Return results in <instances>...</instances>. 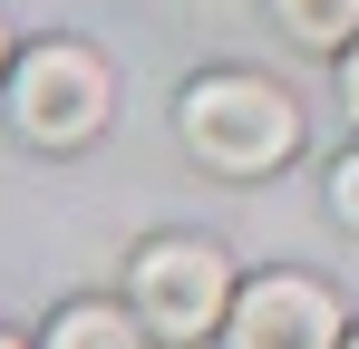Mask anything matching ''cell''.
I'll return each instance as SVG.
<instances>
[{
    "mask_svg": "<svg viewBox=\"0 0 359 349\" xmlns=\"http://www.w3.org/2000/svg\"><path fill=\"white\" fill-rule=\"evenodd\" d=\"M0 68H10V20H0Z\"/></svg>",
    "mask_w": 359,
    "mask_h": 349,
    "instance_id": "obj_9",
    "label": "cell"
},
{
    "mask_svg": "<svg viewBox=\"0 0 359 349\" xmlns=\"http://www.w3.org/2000/svg\"><path fill=\"white\" fill-rule=\"evenodd\" d=\"M175 126L194 146V165H214V174H272V165H292V146H301V107L272 78H252V68L194 78L175 97Z\"/></svg>",
    "mask_w": 359,
    "mask_h": 349,
    "instance_id": "obj_1",
    "label": "cell"
},
{
    "mask_svg": "<svg viewBox=\"0 0 359 349\" xmlns=\"http://www.w3.org/2000/svg\"><path fill=\"white\" fill-rule=\"evenodd\" d=\"M350 349H359V340H350Z\"/></svg>",
    "mask_w": 359,
    "mask_h": 349,
    "instance_id": "obj_11",
    "label": "cell"
},
{
    "mask_svg": "<svg viewBox=\"0 0 359 349\" xmlns=\"http://www.w3.org/2000/svg\"><path fill=\"white\" fill-rule=\"evenodd\" d=\"M233 262L214 252V242H194V233H165V242H146L136 252V272H126V301H136V320L156 330V340H214L224 320H233Z\"/></svg>",
    "mask_w": 359,
    "mask_h": 349,
    "instance_id": "obj_3",
    "label": "cell"
},
{
    "mask_svg": "<svg viewBox=\"0 0 359 349\" xmlns=\"http://www.w3.org/2000/svg\"><path fill=\"white\" fill-rule=\"evenodd\" d=\"M146 340H156V330H146L136 310H117V301H68L39 349H146Z\"/></svg>",
    "mask_w": 359,
    "mask_h": 349,
    "instance_id": "obj_5",
    "label": "cell"
},
{
    "mask_svg": "<svg viewBox=\"0 0 359 349\" xmlns=\"http://www.w3.org/2000/svg\"><path fill=\"white\" fill-rule=\"evenodd\" d=\"M272 20L292 29L301 49H340V39H359V0H272Z\"/></svg>",
    "mask_w": 359,
    "mask_h": 349,
    "instance_id": "obj_6",
    "label": "cell"
},
{
    "mask_svg": "<svg viewBox=\"0 0 359 349\" xmlns=\"http://www.w3.org/2000/svg\"><path fill=\"white\" fill-rule=\"evenodd\" d=\"M330 214H340V224L359 233V146L340 156V165H330Z\"/></svg>",
    "mask_w": 359,
    "mask_h": 349,
    "instance_id": "obj_7",
    "label": "cell"
},
{
    "mask_svg": "<svg viewBox=\"0 0 359 349\" xmlns=\"http://www.w3.org/2000/svg\"><path fill=\"white\" fill-rule=\"evenodd\" d=\"M224 349H350L340 340V301L301 272H262V282L233 291V320H224Z\"/></svg>",
    "mask_w": 359,
    "mask_h": 349,
    "instance_id": "obj_4",
    "label": "cell"
},
{
    "mask_svg": "<svg viewBox=\"0 0 359 349\" xmlns=\"http://www.w3.org/2000/svg\"><path fill=\"white\" fill-rule=\"evenodd\" d=\"M340 97H350V116H359V39H350V58H340Z\"/></svg>",
    "mask_w": 359,
    "mask_h": 349,
    "instance_id": "obj_8",
    "label": "cell"
},
{
    "mask_svg": "<svg viewBox=\"0 0 359 349\" xmlns=\"http://www.w3.org/2000/svg\"><path fill=\"white\" fill-rule=\"evenodd\" d=\"M0 349H20V340H10V330H0Z\"/></svg>",
    "mask_w": 359,
    "mask_h": 349,
    "instance_id": "obj_10",
    "label": "cell"
},
{
    "mask_svg": "<svg viewBox=\"0 0 359 349\" xmlns=\"http://www.w3.org/2000/svg\"><path fill=\"white\" fill-rule=\"evenodd\" d=\"M117 116V68L88 39H39L29 58H10V126L29 146H88Z\"/></svg>",
    "mask_w": 359,
    "mask_h": 349,
    "instance_id": "obj_2",
    "label": "cell"
}]
</instances>
